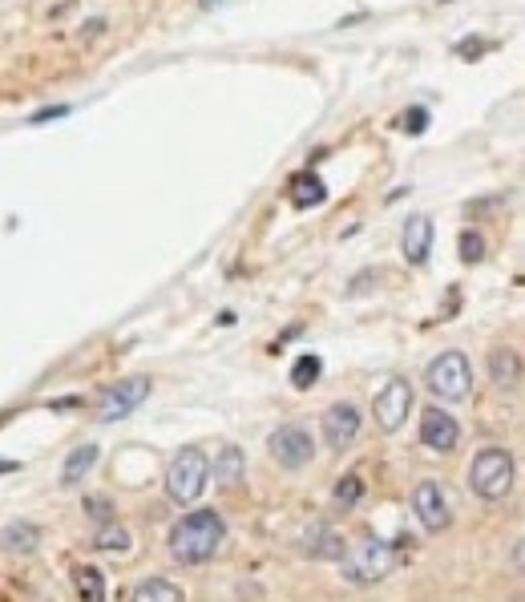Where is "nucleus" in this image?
I'll use <instances>...</instances> for the list:
<instances>
[{
	"instance_id": "0eeeda50",
	"label": "nucleus",
	"mask_w": 525,
	"mask_h": 602,
	"mask_svg": "<svg viewBox=\"0 0 525 602\" xmlns=\"http://www.w3.org/2000/svg\"><path fill=\"white\" fill-rule=\"evenodd\" d=\"M150 376H126V380H118V384H110L101 396H97V409H93V417L101 421V425H110V421H126L130 413H138L142 405H146V396H150Z\"/></svg>"
},
{
	"instance_id": "f03ea898",
	"label": "nucleus",
	"mask_w": 525,
	"mask_h": 602,
	"mask_svg": "<svg viewBox=\"0 0 525 602\" xmlns=\"http://www.w3.org/2000/svg\"><path fill=\"white\" fill-rule=\"evenodd\" d=\"M223 538H227V522H223L215 510H194V514H186V518L170 530L166 546H170V558H174V562H182V566H202V562L215 558V550L223 546Z\"/></svg>"
},
{
	"instance_id": "a878e982",
	"label": "nucleus",
	"mask_w": 525,
	"mask_h": 602,
	"mask_svg": "<svg viewBox=\"0 0 525 602\" xmlns=\"http://www.w3.org/2000/svg\"><path fill=\"white\" fill-rule=\"evenodd\" d=\"M85 510H89L101 526H110V501H85Z\"/></svg>"
},
{
	"instance_id": "6ab92c4d",
	"label": "nucleus",
	"mask_w": 525,
	"mask_h": 602,
	"mask_svg": "<svg viewBox=\"0 0 525 602\" xmlns=\"http://www.w3.org/2000/svg\"><path fill=\"white\" fill-rule=\"evenodd\" d=\"M243 473H247V457H243V449H239V445H223V449H219V461H215V481L235 485Z\"/></svg>"
},
{
	"instance_id": "4468645a",
	"label": "nucleus",
	"mask_w": 525,
	"mask_h": 602,
	"mask_svg": "<svg viewBox=\"0 0 525 602\" xmlns=\"http://www.w3.org/2000/svg\"><path fill=\"white\" fill-rule=\"evenodd\" d=\"M41 546V530L33 522H13L0 530V550H9V554H33Z\"/></svg>"
},
{
	"instance_id": "dca6fc26",
	"label": "nucleus",
	"mask_w": 525,
	"mask_h": 602,
	"mask_svg": "<svg viewBox=\"0 0 525 602\" xmlns=\"http://www.w3.org/2000/svg\"><path fill=\"white\" fill-rule=\"evenodd\" d=\"M489 376H493L497 388H513V384L521 380V356H517L513 348H497V352L489 356Z\"/></svg>"
},
{
	"instance_id": "ddd939ff",
	"label": "nucleus",
	"mask_w": 525,
	"mask_h": 602,
	"mask_svg": "<svg viewBox=\"0 0 525 602\" xmlns=\"http://www.w3.org/2000/svg\"><path fill=\"white\" fill-rule=\"evenodd\" d=\"M299 550H303V554H311V558H320V562H344V554H348L344 538H340L332 526H324V522H315V526H307V530H303Z\"/></svg>"
},
{
	"instance_id": "7ed1b4c3",
	"label": "nucleus",
	"mask_w": 525,
	"mask_h": 602,
	"mask_svg": "<svg viewBox=\"0 0 525 602\" xmlns=\"http://www.w3.org/2000/svg\"><path fill=\"white\" fill-rule=\"evenodd\" d=\"M400 546L404 542H384V538H364L352 554H344V578L356 586H372L388 578L400 566Z\"/></svg>"
},
{
	"instance_id": "aec40b11",
	"label": "nucleus",
	"mask_w": 525,
	"mask_h": 602,
	"mask_svg": "<svg viewBox=\"0 0 525 602\" xmlns=\"http://www.w3.org/2000/svg\"><path fill=\"white\" fill-rule=\"evenodd\" d=\"M73 586H77V598H81V602H105V578H101L97 566H77Z\"/></svg>"
},
{
	"instance_id": "f3484780",
	"label": "nucleus",
	"mask_w": 525,
	"mask_h": 602,
	"mask_svg": "<svg viewBox=\"0 0 525 602\" xmlns=\"http://www.w3.org/2000/svg\"><path fill=\"white\" fill-rule=\"evenodd\" d=\"M93 461H97V445H77L61 465V485H81L85 473L93 469Z\"/></svg>"
},
{
	"instance_id": "9b49d317",
	"label": "nucleus",
	"mask_w": 525,
	"mask_h": 602,
	"mask_svg": "<svg viewBox=\"0 0 525 602\" xmlns=\"http://www.w3.org/2000/svg\"><path fill=\"white\" fill-rule=\"evenodd\" d=\"M420 441H425L433 453H449V449H457V441H461V425H457V417H449L441 405H437V409H425V417H420Z\"/></svg>"
},
{
	"instance_id": "39448f33",
	"label": "nucleus",
	"mask_w": 525,
	"mask_h": 602,
	"mask_svg": "<svg viewBox=\"0 0 525 602\" xmlns=\"http://www.w3.org/2000/svg\"><path fill=\"white\" fill-rule=\"evenodd\" d=\"M425 384H429L433 396L445 400V405H461V400H469V392H473V364H469V356L457 352V348H453V352H441V356L429 364Z\"/></svg>"
},
{
	"instance_id": "f8f14e48",
	"label": "nucleus",
	"mask_w": 525,
	"mask_h": 602,
	"mask_svg": "<svg viewBox=\"0 0 525 602\" xmlns=\"http://www.w3.org/2000/svg\"><path fill=\"white\" fill-rule=\"evenodd\" d=\"M324 437H328V445L336 449V453H344L356 437H360V409L356 405H332L328 413H324Z\"/></svg>"
},
{
	"instance_id": "2eb2a0df",
	"label": "nucleus",
	"mask_w": 525,
	"mask_h": 602,
	"mask_svg": "<svg viewBox=\"0 0 525 602\" xmlns=\"http://www.w3.org/2000/svg\"><path fill=\"white\" fill-rule=\"evenodd\" d=\"M429 247H433V223L429 219H412L408 231H404V255H408V263H425Z\"/></svg>"
},
{
	"instance_id": "9d476101",
	"label": "nucleus",
	"mask_w": 525,
	"mask_h": 602,
	"mask_svg": "<svg viewBox=\"0 0 525 602\" xmlns=\"http://www.w3.org/2000/svg\"><path fill=\"white\" fill-rule=\"evenodd\" d=\"M412 510H416V518H420V526L425 530H445L449 522H453V510H449V497H445V485H437V481H420L416 489H412Z\"/></svg>"
},
{
	"instance_id": "5701e85b",
	"label": "nucleus",
	"mask_w": 525,
	"mask_h": 602,
	"mask_svg": "<svg viewBox=\"0 0 525 602\" xmlns=\"http://www.w3.org/2000/svg\"><path fill=\"white\" fill-rule=\"evenodd\" d=\"M315 380H320V356H299L295 368H291V384L303 392V388H311Z\"/></svg>"
},
{
	"instance_id": "393cba45",
	"label": "nucleus",
	"mask_w": 525,
	"mask_h": 602,
	"mask_svg": "<svg viewBox=\"0 0 525 602\" xmlns=\"http://www.w3.org/2000/svg\"><path fill=\"white\" fill-rule=\"evenodd\" d=\"M481 251H485V247H481V239H477L473 231H465V235H461V259H465V263H473V259H481Z\"/></svg>"
},
{
	"instance_id": "1a4fd4ad",
	"label": "nucleus",
	"mask_w": 525,
	"mask_h": 602,
	"mask_svg": "<svg viewBox=\"0 0 525 602\" xmlns=\"http://www.w3.org/2000/svg\"><path fill=\"white\" fill-rule=\"evenodd\" d=\"M267 449H271V457H275L283 469H303V465L315 457V441H311V433L299 429V425L275 429L271 441H267Z\"/></svg>"
},
{
	"instance_id": "b1692460",
	"label": "nucleus",
	"mask_w": 525,
	"mask_h": 602,
	"mask_svg": "<svg viewBox=\"0 0 525 602\" xmlns=\"http://www.w3.org/2000/svg\"><path fill=\"white\" fill-rule=\"evenodd\" d=\"M291 194H295V203H299V207H307V203H320V198H324V186L315 182V178H295Z\"/></svg>"
},
{
	"instance_id": "20e7f679",
	"label": "nucleus",
	"mask_w": 525,
	"mask_h": 602,
	"mask_svg": "<svg viewBox=\"0 0 525 602\" xmlns=\"http://www.w3.org/2000/svg\"><path fill=\"white\" fill-rule=\"evenodd\" d=\"M206 481H210V461L194 445L178 449L170 469H166V493H170L174 506H194L206 489Z\"/></svg>"
},
{
	"instance_id": "a211bd4d",
	"label": "nucleus",
	"mask_w": 525,
	"mask_h": 602,
	"mask_svg": "<svg viewBox=\"0 0 525 602\" xmlns=\"http://www.w3.org/2000/svg\"><path fill=\"white\" fill-rule=\"evenodd\" d=\"M130 602H182V590L170 578H146L134 586Z\"/></svg>"
},
{
	"instance_id": "4be33fe9",
	"label": "nucleus",
	"mask_w": 525,
	"mask_h": 602,
	"mask_svg": "<svg viewBox=\"0 0 525 602\" xmlns=\"http://www.w3.org/2000/svg\"><path fill=\"white\" fill-rule=\"evenodd\" d=\"M360 497H364V477L360 473H348V477L336 481V506L340 510H352Z\"/></svg>"
},
{
	"instance_id": "423d86ee",
	"label": "nucleus",
	"mask_w": 525,
	"mask_h": 602,
	"mask_svg": "<svg viewBox=\"0 0 525 602\" xmlns=\"http://www.w3.org/2000/svg\"><path fill=\"white\" fill-rule=\"evenodd\" d=\"M469 485L485 501H505L509 489H513V457L505 449H497V445L481 449L473 457V465H469Z\"/></svg>"
},
{
	"instance_id": "f257e3e1",
	"label": "nucleus",
	"mask_w": 525,
	"mask_h": 602,
	"mask_svg": "<svg viewBox=\"0 0 525 602\" xmlns=\"http://www.w3.org/2000/svg\"><path fill=\"white\" fill-rule=\"evenodd\" d=\"M219 0H0V81H57L162 37Z\"/></svg>"
},
{
	"instance_id": "412c9836",
	"label": "nucleus",
	"mask_w": 525,
	"mask_h": 602,
	"mask_svg": "<svg viewBox=\"0 0 525 602\" xmlns=\"http://www.w3.org/2000/svg\"><path fill=\"white\" fill-rule=\"evenodd\" d=\"M93 546L97 550H130V530L126 526H118V522H110V526H101L97 534H93Z\"/></svg>"
},
{
	"instance_id": "6e6552de",
	"label": "nucleus",
	"mask_w": 525,
	"mask_h": 602,
	"mask_svg": "<svg viewBox=\"0 0 525 602\" xmlns=\"http://www.w3.org/2000/svg\"><path fill=\"white\" fill-rule=\"evenodd\" d=\"M408 413H412V384L400 380V376L384 380V388H380L376 400H372V417H376V425H380L384 433H396V429L408 421Z\"/></svg>"
}]
</instances>
